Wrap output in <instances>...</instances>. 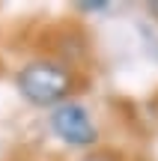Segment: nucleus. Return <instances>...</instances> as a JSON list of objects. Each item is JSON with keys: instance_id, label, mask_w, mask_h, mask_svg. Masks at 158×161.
I'll return each mask as SVG.
<instances>
[{"instance_id": "nucleus-5", "label": "nucleus", "mask_w": 158, "mask_h": 161, "mask_svg": "<svg viewBox=\"0 0 158 161\" xmlns=\"http://www.w3.org/2000/svg\"><path fill=\"white\" fill-rule=\"evenodd\" d=\"M149 15L158 18V0H152V3H149Z\"/></svg>"}, {"instance_id": "nucleus-4", "label": "nucleus", "mask_w": 158, "mask_h": 161, "mask_svg": "<svg viewBox=\"0 0 158 161\" xmlns=\"http://www.w3.org/2000/svg\"><path fill=\"white\" fill-rule=\"evenodd\" d=\"M81 9H93V12H99V9H107V3H105V0H87V3H81Z\"/></svg>"}, {"instance_id": "nucleus-1", "label": "nucleus", "mask_w": 158, "mask_h": 161, "mask_svg": "<svg viewBox=\"0 0 158 161\" xmlns=\"http://www.w3.org/2000/svg\"><path fill=\"white\" fill-rule=\"evenodd\" d=\"M15 86L30 104L54 110L72 102V92L78 90V75L60 57H36L18 69Z\"/></svg>"}, {"instance_id": "nucleus-3", "label": "nucleus", "mask_w": 158, "mask_h": 161, "mask_svg": "<svg viewBox=\"0 0 158 161\" xmlns=\"http://www.w3.org/2000/svg\"><path fill=\"white\" fill-rule=\"evenodd\" d=\"M81 161H117V155H113V152H90V155L81 158Z\"/></svg>"}, {"instance_id": "nucleus-2", "label": "nucleus", "mask_w": 158, "mask_h": 161, "mask_svg": "<svg viewBox=\"0 0 158 161\" xmlns=\"http://www.w3.org/2000/svg\"><path fill=\"white\" fill-rule=\"evenodd\" d=\"M48 125L72 149H93L101 140L99 122L93 119L87 104H81V102H66L60 108H54L51 116H48Z\"/></svg>"}]
</instances>
